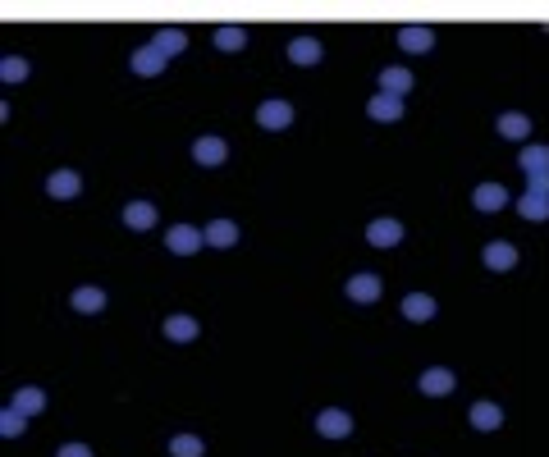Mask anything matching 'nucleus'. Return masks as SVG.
Listing matches in <instances>:
<instances>
[{
  "label": "nucleus",
  "mask_w": 549,
  "mask_h": 457,
  "mask_svg": "<svg viewBox=\"0 0 549 457\" xmlns=\"http://www.w3.org/2000/svg\"><path fill=\"white\" fill-rule=\"evenodd\" d=\"M165 247L175 251V256H192V251H201L206 247V233L201 229H192V225H175L165 233Z\"/></svg>",
  "instance_id": "obj_9"
},
{
  "label": "nucleus",
  "mask_w": 549,
  "mask_h": 457,
  "mask_svg": "<svg viewBox=\"0 0 549 457\" xmlns=\"http://www.w3.org/2000/svg\"><path fill=\"white\" fill-rule=\"evenodd\" d=\"M201 233H206V247H220V251H229L238 242V225H234V220H211Z\"/></svg>",
  "instance_id": "obj_21"
},
{
  "label": "nucleus",
  "mask_w": 549,
  "mask_h": 457,
  "mask_svg": "<svg viewBox=\"0 0 549 457\" xmlns=\"http://www.w3.org/2000/svg\"><path fill=\"white\" fill-rule=\"evenodd\" d=\"M156 46L170 55V60H175V55L188 51V32H179V28H160V32H156Z\"/></svg>",
  "instance_id": "obj_26"
},
{
  "label": "nucleus",
  "mask_w": 549,
  "mask_h": 457,
  "mask_svg": "<svg viewBox=\"0 0 549 457\" xmlns=\"http://www.w3.org/2000/svg\"><path fill=\"white\" fill-rule=\"evenodd\" d=\"M192 160H197L201 170H220V165L229 160V142L216 138V133H201V138L192 142Z\"/></svg>",
  "instance_id": "obj_2"
},
{
  "label": "nucleus",
  "mask_w": 549,
  "mask_h": 457,
  "mask_svg": "<svg viewBox=\"0 0 549 457\" xmlns=\"http://www.w3.org/2000/svg\"><path fill=\"white\" fill-rule=\"evenodd\" d=\"M517 210H522L531 225H541V220H549V192H536V188H526V197L517 201Z\"/></svg>",
  "instance_id": "obj_24"
},
{
  "label": "nucleus",
  "mask_w": 549,
  "mask_h": 457,
  "mask_svg": "<svg viewBox=\"0 0 549 457\" xmlns=\"http://www.w3.org/2000/svg\"><path fill=\"white\" fill-rule=\"evenodd\" d=\"M522 174L536 192H549V147H526L522 151Z\"/></svg>",
  "instance_id": "obj_5"
},
{
  "label": "nucleus",
  "mask_w": 549,
  "mask_h": 457,
  "mask_svg": "<svg viewBox=\"0 0 549 457\" xmlns=\"http://www.w3.org/2000/svg\"><path fill=\"white\" fill-rule=\"evenodd\" d=\"M55 457H92V449H88V444H60Z\"/></svg>",
  "instance_id": "obj_31"
},
{
  "label": "nucleus",
  "mask_w": 549,
  "mask_h": 457,
  "mask_svg": "<svg viewBox=\"0 0 549 457\" xmlns=\"http://www.w3.org/2000/svg\"><path fill=\"white\" fill-rule=\"evenodd\" d=\"M23 430H28V416L18 412V407H5V412H0V434H5V439H18Z\"/></svg>",
  "instance_id": "obj_29"
},
{
  "label": "nucleus",
  "mask_w": 549,
  "mask_h": 457,
  "mask_svg": "<svg viewBox=\"0 0 549 457\" xmlns=\"http://www.w3.org/2000/svg\"><path fill=\"white\" fill-rule=\"evenodd\" d=\"M69 307L78 311V316H96V311H105V288H96V284L73 288V293H69Z\"/></svg>",
  "instance_id": "obj_18"
},
{
  "label": "nucleus",
  "mask_w": 549,
  "mask_h": 457,
  "mask_svg": "<svg viewBox=\"0 0 549 457\" xmlns=\"http://www.w3.org/2000/svg\"><path fill=\"white\" fill-rule=\"evenodd\" d=\"M430 46H435V32H430V28H399V51L426 55Z\"/></svg>",
  "instance_id": "obj_19"
},
{
  "label": "nucleus",
  "mask_w": 549,
  "mask_h": 457,
  "mask_svg": "<svg viewBox=\"0 0 549 457\" xmlns=\"http://www.w3.org/2000/svg\"><path fill=\"white\" fill-rule=\"evenodd\" d=\"M380 92L408 96V92H412V69H403V64H389V69H380Z\"/></svg>",
  "instance_id": "obj_23"
},
{
  "label": "nucleus",
  "mask_w": 549,
  "mask_h": 457,
  "mask_svg": "<svg viewBox=\"0 0 549 457\" xmlns=\"http://www.w3.org/2000/svg\"><path fill=\"white\" fill-rule=\"evenodd\" d=\"M316 434H321V439H348V434H353V416L343 412V407H325V412L316 416Z\"/></svg>",
  "instance_id": "obj_8"
},
{
  "label": "nucleus",
  "mask_w": 549,
  "mask_h": 457,
  "mask_svg": "<svg viewBox=\"0 0 549 457\" xmlns=\"http://www.w3.org/2000/svg\"><path fill=\"white\" fill-rule=\"evenodd\" d=\"M366 114H371V119H380V124H394V119H403V96L375 92L371 101H366Z\"/></svg>",
  "instance_id": "obj_17"
},
{
  "label": "nucleus",
  "mask_w": 549,
  "mask_h": 457,
  "mask_svg": "<svg viewBox=\"0 0 549 457\" xmlns=\"http://www.w3.org/2000/svg\"><path fill=\"white\" fill-rule=\"evenodd\" d=\"M197 334H201V325L192 316H183V311H179V316H165V338H170V343H192Z\"/></svg>",
  "instance_id": "obj_22"
},
{
  "label": "nucleus",
  "mask_w": 549,
  "mask_h": 457,
  "mask_svg": "<svg viewBox=\"0 0 549 457\" xmlns=\"http://www.w3.org/2000/svg\"><path fill=\"white\" fill-rule=\"evenodd\" d=\"M9 407H18L23 416H42L46 412V393L42 388H14V403Z\"/></svg>",
  "instance_id": "obj_25"
},
{
  "label": "nucleus",
  "mask_w": 549,
  "mask_h": 457,
  "mask_svg": "<svg viewBox=\"0 0 549 457\" xmlns=\"http://www.w3.org/2000/svg\"><path fill=\"white\" fill-rule=\"evenodd\" d=\"M170 457H206V444L197 434H175L170 439Z\"/></svg>",
  "instance_id": "obj_27"
},
{
  "label": "nucleus",
  "mask_w": 549,
  "mask_h": 457,
  "mask_svg": "<svg viewBox=\"0 0 549 457\" xmlns=\"http://www.w3.org/2000/svg\"><path fill=\"white\" fill-rule=\"evenodd\" d=\"M211 42H216V51H243V46H247V32H243V28H216V37H211Z\"/></svg>",
  "instance_id": "obj_28"
},
{
  "label": "nucleus",
  "mask_w": 549,
  "mask_h": 457,
  "mask_svg": "<svg viewBox=\"0 0 549 457\" xmlns=\"http://www.w3.org/2000/svg\"><path fill=\"white\" fill-rule=\"evenodd\" d=\"M156 206H151V201H129V206H124V225L129 229H138V233H147V229H156Z\"/></svg>",
  "instance_id": "obj_20"
},
{
  "label": "nucleus",
  "mask_w": 549,
  "mask_h": 457,
  "mask_svg": "<svg viewBox=\"0 0 549 457\" xmlns=\"http://www.w3.org/2000/svg\"><path fill=\"white\" fill-rule=\"evenodd\" d=\"M403 238H408L403 220H389V215H380V220H371V225H366V242H371V247H380V251L399 247Z\"/></svg>",
  "instance_id": "obj_3"
},
{
  "label": "nucleus",
  "mask_w": 549,
  "mask_h": 457,
  "mask_svg": "<svg viewBox=\"0 0 549 457\" xmlns=\"http://www.w3.org/2000/svg\"><path fill=\"white\" fill-rule=\"evenodd\" d=\"M480 261H485L490 270H499V275H504V270H517V247L513 242H504V238H495V242H485V251H480Z\"/></svg>",
  "instance_id": "obj_12"
},
{
  "label": "nucleus",
  "mask_w": 549,
  "mask_h": 457,
  "mask_svg": "<svg viewBox=\"0 0 549 457\" xmlns=\"http://www.w3.org/2000/svg\"><path fill=\"white\" fill-rule=\"evenodd\" d=\"M165 64H170V55L160 51L156 42H151V46H138V51L129 55V69L138 73V78H160V73H165Z\"/></svg>",
  "instance_id": "obj_4"
},
{
  "label": "nucleus",
  "mask_w": 549,
  "mask_h": 457,
  "mask_svg": "<svg viewBox=\"0 0 549 457\" xmlns=\"http://www.w3.org/2000/svg\"><path fill=\"white\" fill-rule=\"evenodd\" d=\"M467 421H471L476 434H495L499 425H504V407H499V403H471Z\"/></svg>",
  "instance_id": "obj_13"
},
{
  "label": "nucleus",
  "mask_w": 549,
  "mask_h": 457,
  "mask_svg": "<svg viewBox=\"0 0 549 457\" xmlns=\"http://www.w3.org/2000/svg\"><path fill=\"white\" fill-rule=\"evenodd\" d=\"M403 320H412V325H426V320H435V311H439V302L430 293H408L403 297Z\"/></svg>",
  "instance_id": "obj_15"
},
{
  "label": "nucleus",
  "mask_w": 549,
  "mask_h": 457,
  "mask_svg": "<svg viewBox=\"0 0 549 457\" xmlns=\"http://www.w3.org/2000/svg\"><path fill=\"white\" fill-rule=\"evenodd\" d=\"M508 201H513V197H508L504 183H476V192H471V206H476L480 215H499Z\"/></svg>",
  "instance_id": "obj_7"
},
{
  "label": "nucleus",
  "mask_w": 549,
  "mask_h": 457,
  "mask_svg": "<svg viewBox=\"0 0 549 457\" xmlns=\"http://www.w3.org/2000/svg\"><path fill=\"white\" fill-rule=\"evenodd\" d=\"M343 293H348V302H358V307H371V302H380V275L362 270V275H353L348 284H343Z\"/></svg>",
  "instance_id": "obj_10"
},
{
  "label": "nucleus",
  "mask_w": 549,
  "mask_h": 457,
  "mask_svg": "<svg viewBox=\"0 0 549 457\" xmlns=\"http://www.w3.org/2000/svg\"><path fill=\"white\" fill-rule=\"evenodd\" d=\"M495 133H499L504 142H526V138H531V119H526V114H517V110H504V114L495 119Z\"/></svg>",
  "instance_id": "obj_16"
},
{
  "label": "nucleus",
  "mask_w": 549,
  "mask_h": 457,
  "mask_svg": "<svg viewBox=\"0 0 549 457\" xmlns=\"http://www.w3.org/2000/svg\"><path fill=\"white\" fill-rule=\"evenodd\" d=\"M46 192H51L55 201H73V197H83V174H78V170H55L51 179H46Z\"/></svg>",
  "instance_id": "obj_11"
},
{
  "label": "nucleus",
  "mask_w": 549,
  "mask_h": 457,
  "mask_svg": "<svg viewBox=\"0 0 549 457\" xmlns=\"http://www.w3.org/2000/svg\"><path fill=\"white\" fill-rule=\"evenodd\" d=\"M321 42H316V37H293V42H288V64H297V69H316V64H321Z\"/></svg>",
  "instance_id": "obj_14"
},
{
  "label": "nucleus",
  "mask_w": 549,
  "mask_h": 457,
  "mask_svg": "<svg viewBox=\"0 0 549 457\" xmlns=\"http://www.w3.org/2000/svg\"><path fill=\"white\" fill-rule=\"evenodd\" d=\"M417 388L426 398H449L458 388V375L449 371V366H426V371H421V380H417Z\"/></svg>",
  "instance_id": "obj_6"
},
{
  "label": "nucleus",
  "mask_w": 549,
  "mask_h": 457,
  "mask_svg": "<svg viewBox=\"0 0 549 457\" xmlns=\"http://www.w3.org/2000/svg\"><path fill=\"white\" fill-rule=\"evenodd\" d=\"M28 73H33V64H28L23 55H5V60H0V78H5V83H23Z\"/></svg>",
  "instance_id": "obj_30"
},
{
  "label": "nucleus",
  "mask_w": 549,
  "mask_h": 457,
  "mask_svg": "<svg viewBox=\"0 0 549 457\" xmlns=\"http://www.w3.org/2000/svg\"><path fill=\"white\" fill-rule=\"evenodd\" d=\"M256 129H266V133H284V129H293V105L279 101V96L261 101V105H256Z\"/></svg>",
  "instance_id": "obj_1"
}]
</instances>
